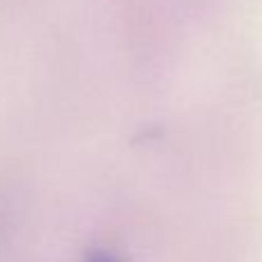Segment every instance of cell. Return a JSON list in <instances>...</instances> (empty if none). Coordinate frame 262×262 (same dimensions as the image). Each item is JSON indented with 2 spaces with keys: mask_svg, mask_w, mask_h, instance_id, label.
<instances>
[{
  "mask_svg": "<svg viewBox=\"0 0 262 262\" xmlns=\"http://www.w3.org/2000/svg\"><path fill=\"white\" fill-rule=\"evenodd\" d=\"M92 262H113V260H111V258H106V255H97V258L92 260Z\"/></svg>",
  "mask_w": 262,
  "mask_h": 262,
  "instance_id": "6da1fadb",
  "label": "cell"
}]
</instances>
